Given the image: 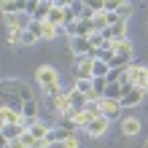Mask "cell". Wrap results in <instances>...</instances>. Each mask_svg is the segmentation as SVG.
I'll return each instance as SVG.
<instances>
[{
	"instance_id": "6da1fadb",
	"label": "cell",
	"mask_w": 148,
	"mask_h": 148,
	"mask_svg": "<svg viewBox=\"0 0 148 148\" xmlns=\"http://www.w3.org/2000/svg\"><path fill=\"white\" fill-rule=\"evenodd\" d=\"M35 81H38V89H40V92H46V89H51V86H57V84H59V73H57V67H51V65H40L38 70H35Z\"/></svg>"
},
{
	"instance_id": "7a4b0ae2",
	"label": "cell",
	"mask_w": 148,
	"mask_h": 148,
	"mask_svg": "<svg viewBox=\"0 0 148 148\" xmlns=\"http://www.w3.org/2000/svg\"><path fill=\"white\" fill-rule=\"evenodd\" d=\"M127 81L132 84V86H140V89L148 92V67H145V65L132 62V65L127 67Z\"/></svg>"
},
{
	"instance_id": "3957f363",
	"label": "cell",
	"mask_w": 148,
	"mask_h": 148,
	"mask_svg": "<svg viewBox=\"0 0 148 148\" xmlns=\"http://www.w3.org/2000/svg\"><path fill=\"white\" fill-rule=\"evenodd\" d=\"M94 59L92 57H75V67H73V75L75 81H92L94 78Z\"/></svg>"
},
{
	"instance_id": "277c9868",
	"label": "cell",
	"mask_w": 148,
	"mask_h": 148,
	"mask_svg": "<svg viewBox=\"0 0 148 148\" xmlns=\"http://www.w3.org/2000/svg\"><path fill=\"white\" fill-rule=\"evenodd\" d=\"M30 30L35 32L40 40H54V38H59V32H62L59 27H54L49 19L46 22H30Z\"/></svg>"
},
{
	"instance_id": "5b68a950",
	"label": "cell",
	"mask_w": 148,
	"mask_h": 148,
	"mask_svg": "<svg viewBox=\"0 0 148 148\" xmlns=\"http://www.w3.org/2000/svg\"><path fill=\"white\" fill-rule=\"evenodd\" d=\"M3 92H14V94H19L24 102H32V100H35L32 89H30V86L24 84V81H19V78H16V81H14V78H8V81L3 84Z\"/></svg>"
},
{
	"instance_id": "8992f818",
	"label": "cell",
	"mask_w": 148,
	"mask_h": 148,
	"mask_svg": "<svg viewBox=\"0 0 148 148\" xmlns=\"http://www.w3.org/2000/svg\"><path fill=\"white\" fill-rule=\"evenodd\" d=\"M121 102H116V100H105L102 97L100 100V116L102 119H108V121H121Z\"/></svg>"
},
{
	"instance_id": "52a82bcc",
	"label": "cell",
	"mask_w": 148,
	"mask_h": 148,
	"mask_svg": "<svg viewBox=\"0 0 148 148\" xmlns=\"http://www.w3.org/2000/svg\"><path fill=\"white\" fill-rule=\"evenodd\" d=\"M0 132H3V143H14V140H22L24 137L27 127L24 124H5V127H0Z\"/></svg>"
},
{
	"instance_id": "ba28073f",
	"label": "cell",
	"mask_w": 148,
	"mask_h": 148,
	"mask_svg": "<svg viewBox=\"0 0 148 148\" xmlns=\"http://www.w3.org/2000/svg\"><path fill=\"white\" fill-rule=\"evenodd\" d=\"M145 89H140V86H132L127 94H124V100H121V108H135V105H140V102L145 100Z\"/></svg>"
},
{
	"instance_id": "9c48e42d",
	"label": "cell",
	"mask_w": 148,
	"mask_h": 148,
	"mask_svg": "<svg viewBox=\"0 0 148 148\" xmlns=\"http://www.w3.org/2000/svg\"><path fill=\"white\" fill-rule=\"evenodd\" d=\"M70 43V51H73V57H89L92 54V43H89V38H70L67 40Z\"/></svg>"
},
{
	"instance_id": "30bf717a",
	"label": "cell",
	"mask_w": 148,
	"mask_h": 148,
	"mask_svg": "<svg viewBox=\"0 0 148 148\" xmlns=\"http://www.w3.org/2000/svg\"><path fill=\"white\" fill-rule=\"evenodd\" d=\"M108 124H110V121L100 116V119H94V121H92V124H89V127H86V129H84V132H86V135H89V137H102V135H105V132H108Z\"/></svg>"
},
{
	"instance_id": "8fae6325",
	"label": "cell",
	"mask_w": 148,
	"mask_h": 148,
	"mask_svg": "<svg viewBox=\"0 0 148 148\" xmlns=\"http://www.w3.org/2000/svg\"><path fill=\"white\" fill-rule=\"evenodd\" d=\"M67 97H70V105H73V110H78V113L89 108V100H86V94H81V92L75 89V86H73L70 92H67Z\"/></svg>"
},
{
	"instance_id": "7c38bea8",
	"label": "cell",
	"mask_w": 148,
	"mask_h": 148,
	"mask_svg": "<svg viewBox=\"0 0 148 148\" xmlns=\"http://www.w3.org/2000/svg\"><path fill=\"white\" fill-rule=\"evenodd\" d=\"M116 57H124L127 62H132L135 59V46H132V40H116Z\"/></svg>"
},
{
	"instance_id": "4fadbf2b",
	"label": "cell",
	"mask_w": 148,
	"mask_h": 148,
	"mask_svg": "<svg viewBox=\"0 0 148 148\" xmlns=\"http://www.w3.org/2000/svg\"><path fill=\"white\" fill-rule=\"evenodd\" d=\"M140 132V119H135V116H124L121 119V135H137Z\"/></svg>"
},
{
	"instance_id": "5bb4252c",
	"label": "cell",
	"mask_w": 148,
	"mask_h": 148,
	"mask_svg": "<svg viewBox=\"0 0 148 148\" xmlns=\"http://www.w3.org/2000/svg\"><path fill=\"white\" fill-rule=\"evenodd\" d=\"M19 119H22V113H16L14 108H0V127H5V124H19Z\"/></svg>"
},
{
	"instance_id": "9a60e30c",
	"label": "cell",
	"mask_w": 148,
	"mask_h": 148,
	"mask_svg": "<svg viewBox=\"0 0 148 148\" xmlns=\"http://www.w3.org/2000/svg\"><path fill=\"white\" fill-rule=\"evenodd\" d=\"M49 132H51V124H43L40 119H38L35 124L30 127V135H32V137H38V140H43V137H49Z\"/></svg>"
},
{
	"instance_id": "2e32d148",
	"label": "cell",
	"mask_w": 148,
	"mask_h": 148,
	"mask_svg": "<svg viewBox=\"0 0 148 148\" xmlns=\"http://www.w3.org/2000/svg\"><path fill=\"white\" fill-rule=\"evenodd\" d=\"M92 30H94V32H100V35L108 30V14H105V11H102V14H94V19H92Z\"/></svg>"
},
{
	"instance_id": "e0dca14e",
	"label": "cell",
	"mask_w": 148,
	"mask_h": 148,
	"mask_svg": "<svg viewBox=\"0 0 148 148\" xmlns=\"http://www.w3.org/2000/svg\"><path fill=\"white\" fill-rule=\"evenodd\" d=\"M24 5H27V3H16V0H5V3H3V16H8V14H24Z\"/></svg>"
},
{
	"instance_id": "ac0fdd59",
	"label": "cell",
	"mask_w": 148,
	"mask_h": 148,
	"mask_svg": "<svg viewBox=\"0 0 148 148\" xmlns=\"http://www.w3.org/2000/svg\"><path fill=\"white\" fill-rule=\"evenodd\" d=\"M94 78H108L110 75V65L108 62H100V59H94Z\"/></svg>"
},
{
	"instance_id": "d6986e66",
	"label": "cell",
	"mask_w": 148,
	"mask_h": 148,
	"mask_svg": "<svg viewBox=\"0 0 148 148\" xmlns=\"http://www.w3.org/2000/svg\"><path fill=\"white\" fill-rule=\"evenodd\" d=\"M38 40H40V38H38V35H35V32H32L30 27H27V30L22 32V43H19V46H35Z\"/></svg>"
},
{
	"instance_id": "ffe728a7",
	"label": "cell",
	"mask_w": 148,
	"mask_h": 148,
	"mask_svg": "<svg viewBox=\"0 0 148 148\" xmlns=\"http://www.w3.org/2000/svg\"><path fill=\"white\" fill-rule=\"evenodd\" d=\"M94 84V92L100 94V97H105V89H108V78H92Z\"/></svg>"
},
{
	"instance_id": "44dd1931",
	"label": "cell",
	"mask_w": 148,
	"mask_h": 148,
	"mask_svg": "<svg viewBox=\"0 0 148 148\" xmlns=\"http://www.w3.org/2000/svg\"><path fill=\"white\" fill-rule=\"evenodd\" d=\"M75 89L81 92V94H86V97H89V94L94 92V84H92V81H75Z\"/></svg>"
},
{
	"instance_id": "7402d4cb",
	"label": "cell",
	"mask_w": 148,
	"mask_h": 148,
	"mask_svg": "<svg viewBox=\"0 0 148 148\" xmlns=\"http://www.w3.org/2000/svg\"><path fill=\"white\" fill-rule=\"evenodd\" d=\"M43 94V97H62V84H57V86H51V89H46V92H40Z\"/></svg>"
},
{
	"instance_id": "603a6c76",
	"label": "cell",
	"mask_w": 148,
	"mask_h": 148,
	"mask_svg": "<svg viewBox=\"0 0 148 148\" xmlns=\"http://www.w3.org/2000/svg\"><path fill=\"white\" fill-rule=\"evenodd\" d=\"M132 8H135L132 3H121V8H119V16H121V19H124V22H127L129 16H132Z\"/></svg>"
},
{
	"instance_id": "cb8c5ba5",
	"label": "cell",
	"mask_w": 148,
	"mask_h": 148,
	"mask_svg": "<svg viewBox=\"0 0 148 148\" xmlns=\"http://www.w3.org/2000/svg\"><path fill=\"white\" fill-rule=\"evenodd\" d=\"M57 148H81V143H78V137L73 135V137H67V140H65V143H59Z\"/></svg>"
},
{
	"instance_id": "d4e9b609",
	"label": "cell",
	"mask_w": 148,
	"mask_h": 148,
	"mask_svg": "<svg viewBox=\"0 0 148 148\" xmlns=\"http://www.w3.org/2000/svg\"><path fill=\"white\" fill-rule=\"evenodd\" d=\"M35 11H38V3H32V0H30V3L24 5V14H27L30 19H35Z\"/></svg>"
},
{
	"instance_id": "484cf974",
	"label": "cell",
	"mask_w": 148,
	"mask_h": 148,
	"mask_svg": "<svg viewBox=\"0 0 148 148\" xmlns=\"http://www.w3.org/2000/svg\"><path fill=\"white\" fill-rule=\"evenodd\" d=\"M3 148H24V143L22 140H14V143H5Z\"/></svg>"
}]
</instances>
